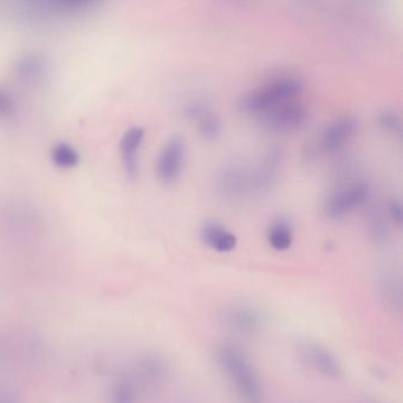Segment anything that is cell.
<instances>
[{
    "mask_svg": "<svg viewBox=\"0 0 403 403\" xmlns=\"http://www.w3.org/2000/svg\"><path fill=\"white\" fill-rule=\"evenodd\" d=\"M97 6L96 1L25 0L8 4L6 10H0V15L20 26L43 30L88 16Z\"/></svg>",
    "mask_w": 403,
    "mask_h": 403,
    "instance_id": "obj_1",
    "label": "cell"
},
{
    "mask_svg": "<svg viewBox=\"0 0 403 403\" xmlns=\"http://www.w3.org/2000/svg\"><path fill=\"white\" fill-rule=\"evenodd\" d=\"M218 365L243 403H265L263 383L248 355L237 345L224 343L215 351Z\"/></svg>",
    "mask_w": 403,
    "mask_h": 403,
    "instance_id": "obj_2",
    "label": "cell"
},
{
    "mask_svg": "<svg viewBox=\"0 0 403 403\" xmlns=\"http://www.w3.org/2000/svg\"><path fill=\"white\" fill-rule=\"evenodd\" d=\"M303 89L304 84L298 77L282 75L241 95L237 107L243 113L254 114L258 116L275 105L301 96Z\"/></svg>",
    "mask_w": 403,
    "mask_h": 403,
    "instance_id": "obj_3",
    "label": "cell"
},
{
    "mask_svg": "<svg viewBox=\"0 0 403 403\" xmlns=\"http://www.w3.org/2000/svg\"><path fill=\"white\" fill-rule=\"evenodd\" d=\"M215 187L221 198L227 202H241L258 198L256 165L244 161H232L221 167L215 178Z\"/></svg>",
    "mask_w": 403,
    "mask_h": 403,
    "instance_id": "obj_4",
    "label": "cell"
},
{
    "mask_svg": "<svg viewBox=\"0 0 403 403\" xmlns=\"http://www.w3.org/2000/svg\"><path fill=\"white\" fill-rule=\"evenodd\" d=\"M307 114V105L297 97L268 109V112L258 115V119L261 127L268 132H291L305 123Z\"/></svg>",
    "mask_w": 403,
    "mask_h": 403,
    "instance_id": "obj_5",
    "label": "cell"
},
{
    "mask_svg": "<svg viewBox=\"0 0 403 403\" xmlns=\"http://www.w3.org/2000/svg\"><path fill=\"white\" fill-rule=\"evenodd\" d=\"M369 187L365 183H350L330 194L323 211L329 219H341L363 205L369 198Z\"/></svg>",
    "mask_w": 403,
    "mask_h": 403,
    "instance_id": "obj_6",
    "label": "cell"
},
{
    "mask_svg": "<svg viewBox=\"0 0 403 403\" xmlns=\"http://www.w3.org/2000/svg\"><path fill=\"white\" fill-rule=\"evenodd\" d=\"M297 349L303 360L322 377L331 380H337L341 377V362L335 356V353L324 345L319 344L318 342L305 340L299 342Z\"/></svg>",
    "mask_w": 403,
    "mask_h": 403,
    "instance_id": "obj_7",
    "label": "cell"
},
{
    "mask_svg": "<svg viewBox=\"0 0 403 403\" xmlns=\"http://www.w3.org/2000/svg\"><path fill=\"white\" fill-rule=\"evenodd\" d=\"M221 324L225 329L239 336H254L264 326V316L250 305H231L220 314Z\"/></svg>",
    "mask_w": 403,
    "mask_h": 403,
    "instance_id": "obj_8",
    "label": "cell"
},
{
    "mask_svg": "<svg viewBox=\"0 0 403 403\" xmlns=\"http://www.w3.org/2000/svg\"><path fill=\"white\" fill-rule=\"evenodd\" d=\"M186 155V144L181 136H173L160 151L156 160V175L160 181L166 185L178 180L183 172Z\"/></svg>",
    "mask_w": 403,
    "mask_h": 403,
    "instance_id": "obj_9",
    "label": "cell"
},
{
    "mask_svg": "<svg viewBox=\"0 0 403 403\" xmlns=\"http://www.w3.org/2000/svg\"><path fill=\"white\" fill-rule=\"evenodd\" d=\"M358 120L351 115H344L330 122L321 135V147L326 151L341 149L358 130Z\"/></svg>",
    "mask_w": 403,
    "mask_h": 403,
    "instance_id": "obj_10",
    "label": "cell"
},
{
    "mask_svg": "<svg viewBox=\"0 0 403 403\" xmlns=\"http://www.w3.org/2000/svg\"><path fill=\"white\" fill-rule=\"evenodd\" d=\"M49 64L43 54L35 51L24 52L13 63V71L26 84H38L47 77Z\"/></svg>",
    "mask_w": 403,
    "mask_h": 403,
    "instance_id": "obj_11",
    "label": "cell"
},
{
    "mask_svg": "<svg viewBox=\"0 0 403 403\" xmlns=\"http://www.w3.org/2000/svg\"><path fill=\"white\" fill-rule=\"evenodd\" d=\"M146 132L142 127L134 126L127 129L121 137L120 151L124 172L129 178H136L139 174V151L144 142Z\"/></svg>",
    "mask_w": 403,
    "mask_h": 403,
    "instance_id": "obj_12",
    "label": "cell"
},
{
    "mask_svg": "<svg viewBox=\"0 0 403 403\" xmlns=\"http://www.w3.org/2000/svg\"><path fill=\"white\" fill-rule=\"evenodd\" d=\"M202 243L218 252H231L237 246V237L217 221H206L200 229Z\"/></svg>",
    "mask_w": 403,
    "mask_h": 403,
    "instance_id": "obj_13",
    "label": "cell"
},
{
    "mask_svg": "<svg viewBox=\"0 0 403 403\" xmlns=\"http://www.w3.org/2000/svg\"><path fill=\"white\" fill-rule=\"evenodd\" d=\"M268 241L275 251H287L294 243V229L290 221L280 218L272 222L268 229Z\"/></svg>",
    "mask_w": 403,
    "mask_h": 403,
    "instance_id": "obj_14",
    "label": "cell"
},
{
    "mask_svg": "<svg viewBox=\"0 0 403 403\" xmlns=\"http://www.w3.org/2000/svg\"><path fill=\"white\" fill-rule=\"evenodd\" d=\"M167 374H168V365L162 357H146L141 365V377L151 386L161 383L166 379Z\"/></svg>",
    "mask_w": 403,
    "mask_h": 403,
    "instance_id": "obj_15",
    "label": "cell"
},
{
    "mask_svg": "<svg viewBox=\"0 0 403 403\" xmlns=\"http://www.w3.org/2000/svg\"><path fill=\"white\" fill-rule=\"evenodd\" d=\"M51 159L56 166L61 168H71L79 161V154L71 144L59 142L51 149Z\"/></svg>",
    "mask_w": 403,
    "mask_h": 403,
    "instance_id": "obj_16",
    "label": "cell"
},
{
    "mask_svg": "<svg viewBox=\"0 0 403 403\" xmlns=\"http://www.w3.org/2000/svg\"><path fill=\"white\" fill-rule=\"evenodd\" d=\"M199 130L206 140H215L221 132V121L217 114L214 113L213 109L202 115L198 121Z\"/></svg>",
    "mask_w": 403,
    "mask_h": 403,
    "instance_id": "obj_17",
    "label": "cell"
},
{
    "mask_svg": "<svg viewBox=\"0 0 403 403\" xmlns=\"http://www.w3.org/2000/svg\"><path fill=\"white\" fill-rule=\"evenodd\" d=\"M115 403H135L136 393L132 384L128 381H123L117 386L114 394Z\"/></svg>",
    "mask_w": 403,
    "mask_h": 403,
    "instance_id": "obj_18",
    "label": "cell"
},
{
    "mask_svg": "<svg viewBox=\"0 0 403 403\" xmlns=\"http://www.w3.org/2000/svg\"><path fill=\"white\" fill-rule=\"evenodd\" d=\"M379 122L384 129H387L389 132H399L400 134L402 130L401 117L390 110H386L383 113H381L380 116H379Z\"/></svg>",
    "mask_w": 403,
    "mask_h": 403,
    "instance_id": "obj_19",
    "label": "cell"
},
{
    "mask_svg": "<svg viewBox=\"0 0 403 403\" xmlns=\"http://www.w3.org/2000/svg\"><path fill=\"white\" fill-rule=\"evenodd\" d=\"M15 112V103L8 90L0 86V117L11 116Z\"/></svg>",
    "mask_w": 403,
    "mask_h": 403,
    "instance_id": "obj_20",
    "label": "cell"
},
{
    "mask_svg": "<svg viewBox=\"0 0 403 403\" xmlns=\"http://www.w3.org/2000/svg\"><path fill=\"white\" fill-rule=\"evenodd\" d=\"M388 210H389V215L394 220V222H396L397 225H401V221H402V205H401V202L394 200L389 204Z\"/></svg>",
    "mask_w": 403,
    "mask_h": 403,
    "instance_id": "obj_21",
    "label": "cell"
},
{
    "mask_svg": "<svg viewBox=\"0 0 403 403\" xmlns=\"http://www.w3.org/2000/svg\"><path fill=\"white\" fill-rule=\"evenodd\" d=\"M0 403H10V402H8H8H4V401H0Z\"/></svg>",
    "mask_w": 403,
    "mask_h": 403,
    "instance_id": "obj_22",
    "label": "cell"
}]
</instances>
